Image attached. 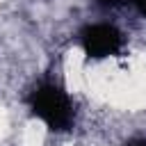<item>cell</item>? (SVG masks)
I'll return each mask as SVG.
<instances>
[{"instance_id":"1","label":"cell","mask_w":146,"mask_h":146,"mask_svg":"<svg viewBox=\"0 0 146 146\" xmlns=\"http://www.w3.org/2000/svg\"><path fill=\"white\" fill-rule=\"evenodd\" d=\"M32 112L50 128V130H66L73 121V107L66 94L55 84H41L30 96Z\"/></svg>"},{"instance_id":"2","label":"cell","mask_w":146,"mask_h":146,"mask_svg":"<svg viewBox=\"0 0 146 146\" xmlns=\"http://www.w3.org/2000/svg\"><path fill=\"white\" fill-rule=\"evenodd\" d=\"M82 43H84V50L89 55L107 57V55H114L121 48V36L110 25H91L82 32Z\"/></svg>"},{"instance_id":"3","label":"cell","mask_w":146,"mask_h":146,"mask_svg":"<svg viewBox=\"0 0 146 146\" xmlns=\"http://www.w3.org/2000/svg\"><path fill=\"white\" fill-rule=\"evenodd\" d=\"M100 7H116L119 5V0H96Z\"/></svg>"},{"instance_id":"4","label":"cell","mask_w":146,"mask_h":146,"mask_svg":"<svg viewBox=\"0 0 146 146\" xmlns=\"http://www.w3.org/2000/svg\"><path fill=\"white\" fill-rule=\"evenodd\" d=\"M132 2H135V5H137V7H139L144 14H146V0H132Z\"/></svg>"}]
</instances>
